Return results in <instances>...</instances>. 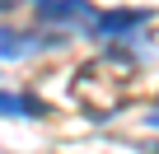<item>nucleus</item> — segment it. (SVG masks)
I'll return each instance as SVG.
<instances>
[{"instance_id":"nucleus-1","label":"nucleus","mask_w":159,"mask_h":154,"mask_svg":"<svg viewBox=\"0 0 159 154\" xmlns=\"http://www.w3.org/2000/svg\"><path fill=\"white\" fill-rule=\"evenodd\" d=\"M131 70H136V56H126V51H103L98 61L80 65V75H75V98L89 108L94 121H108V117H117L126 108V98H131L126 75Z\"/></svg>"},{"instance_id":"nucleus-2","label":"nucleus","mask_w":159,"mask_h":154,"mask_svg":"<svg viewBox=\"0 0 159 154\" xmlns=\"http://www.w3.org/2000/svg\"><path fill=\"white\" fill-rule=\"evenodd\" d=\"M61 37L56 33H0V61H24V56H38L47 47H56Z\"/></svg>"},{"instance_id":"nucleus-3","label":"nucleus","mask_w":159,"mask_h":154,"mask_svg":"<svg viewBox=\"0 0 159 154\" xmlns=\"http://www.w3.org/2000/svg\"><path fill=\"white\" fill-rule=\"evenodd\" d=\"M38 19L42 24H84L94 28V10H89V0H38Z\"/></svg>"},{"instance_id":"nucleus-4","label":"nucleus","mask_w":159,"mask_h":154,"mask_svg":"<svg viewBox=\"0 0 159 154\" xmlns=\"http://www.w3.org/2000/svg\"><path fill=\"white\" fill-rule=\"evenodd\" d=\"M150 19V10H108V14H98L94 19V37H117V33H131V28H140Z\"/></svg>"},{"instance_id":"nucleus-5","label":"nucleus","mask_w":159,"mask_h":154,"mask_svg":"<svg viewBox=\"0 0 159 154\" xmlns=\"http://www.w3.org/2000/svg\"><path fill=\"white\" fill-rule=\"evenodd\" d=\"M0 112H10V117H47L42 98H33V94H5V89H0Z\"/></svg>"},{"instance_id":"nucleus-6","label":"nucleus","mask_w":159,"mask_h":154,"mask_svg":"<svg viewBox=\"0 0 159 154\" xmlns=\"http://www.w3.org/2000/svg\"><path fill=\"white\" fill-rule=\"evenodd\" d=\"M150 126H159V108H154V117H150Z\"/></svg>"},{"instance_id":"nucleus-7","label":"nucleus","mask_w":159,"mask_h":154,"mask_svg":"<svg viewBox=\"0 0 159 154\" xmlns=\"http://www.w3.org/2000/svg\"><path fill=\"white\" fill-rule=\"evenodd\" d=\"M5 5H10V0H0V10H5Z\"/></svg>"}]
</instances>
